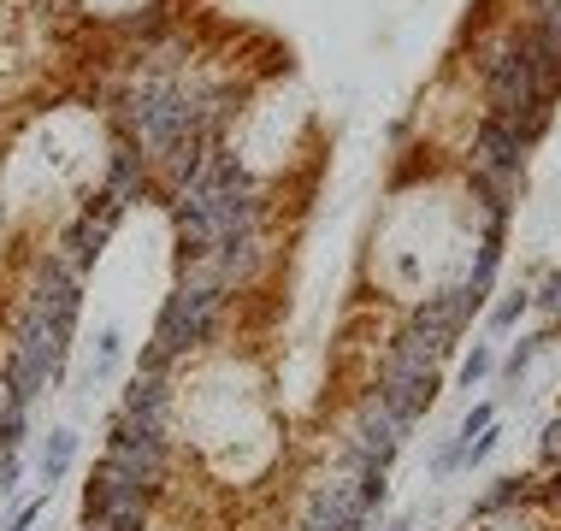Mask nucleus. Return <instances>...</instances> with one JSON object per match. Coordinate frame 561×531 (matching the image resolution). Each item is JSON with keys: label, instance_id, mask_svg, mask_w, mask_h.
<instances>
[{"label": "nucleus", "instance_id": "f257e3e1", "mask_svg": "<svg viewBox=\"0 0 561 531\" xmlns=\"http://www.w3.org/2000/svg\"><path fill=\"white\" fill-rule=\"evenodd\" d=\"M237 325V301L225 290H202V284H172V296L160 301L154 319V343L160 355H172L178 367H190L195 355H207L214 343H225V331Z\"/></svg>", "mask_w": 561, "mask_h": 531}, {"label": "nucleus", "instance_id": "f03ea898", "mask_svg": "<svg viewBox=\"0 0 561 531\" xmlns=\"http://www.w3.org/2000/svg\"><path fill=\"white\" fill-rule=\"evenodd\" d=\"M107 461H118L125 473L142 484L154 503L172 496V478H178V431H165V425H142L130 414H113L107 419Z\"/></svg>", "mask_w": 561, "mask_h": 531}, {"label": "nucleus", "instance_id": "7ed1b4c3", "mask_svg": "<svg viewBox=\"0 0 561 531\" xmlns=\"http://www.w3.org/2000/svg\"><path fill=\"white\" fill-rule=\"evenodd\" d=\"M484 308V296H473L467 284H449V290H437L426 301H414V313H408V331L414 337H426L437 355H449L455 337H461L467 325H473V313Z\"/></svg>", "mask_w": 561, "mask_h": 531}, {"label": "nucleus", "instance_id": "20e7f679", "mask_svg": "<svg viewBox=\"0 0 561 531\" xmlns=\"http://www.w3.org/2000/svg\"><path fill=\"white\" fill-rule=\"evenodd\" d=\"M526 154H533V148H526L520 136L503 130L496 118H484V113H479L473 136H467V154H461V165H467V172H491L496 184L526 189Z\"/></svg>", "mask_w": 561, "mask_h": 531}, {"label": "nucleus", "instance_id": "39448f33", "mask_svg": "<svg viewBox=\"0 0 561 531\" xmlns=\"http://www.w3.org/2000/svg\"><path fill=\"white\" fill-rule=\"evenodd\" d=\"M59 367H66V355H54V348H19V343H0V396L7 402H42L59 390Z\"/></svg>", "mask_w": 561, "mask_h": 531}, {"label": "nucleus", "instance_id": "423d86ee", "mask_svg": "<svg viewBox=\"0 0 561 531\" xmlns=\"http://www.w3.org/2000/svg\"><path fill=\"white\" fill-rule=\"evenodd\" d=\"M503 42H508V54L526 66V78H533L543 95H556V101H561V42L550 36V30L533 24V19L520 12V19L508 24V36H503Z\"/></svg>", "mask_w": 561, "mask_h": 531}, {"label": "nucleus", "instance_id": "0eeeda50", "mask_svg": "<svg viewBox=\"0 0 561 531\" xmlns=\"http://www.w3.org/2000/svg\"><path fill=\"white\" fill-rule=\"evenodd\" d=\"M402 425H397V414H390L385 402L373 396H360L355 402V414H348V443H343V454H360V461H390V454L402 449Z\"/></svg>", "mask_w": 561, "mask_h": 531}, {"label": "nucleus", "instance_id": "6e6552de", "mask_svg": "<svg viewBox=\"0 0 561 531\" xmlns=\"http://www.w3.org/2000/svg\"><path fill=\"white\" fill-rule=\"evenodd\" d=\"M118 414L178 431V378H165V372H130V384L118 390Z\"/></svg>", "mask_w": 561, "mask_h": 531}, {"label": "nucleus", "instance_id": "1a4fd4ad", "mask_svg": "<svg viewBox=\"0 0 561 531\" xmlns=\"http://www.w3.org/2000/svg\"><path fill=\"white\" fill-rule=\"evenodd\" d=\"M125 503H154V496H148L118 461H107V454H101L95 473H89V484H83V526H95L101 513H113V508H125ZM154 508H160V503H154Z\"/></svg>", "mask_w": 561, "mask_h": 531}, {"label": "nucleus", "instance_id": "9d476101", "mask_svg": "<svg viewBox=\"0 0 561 531\" xmlns=\"http://www.w3.org/2000/svg\"><path fill=\"white\" fill-rule=\"evenodd\" d=\"M78 466V425H54L48 437L36 443V484L54 496V484Z\"/></svg>", "mask_w": 561, "mask_h": 531}, {"label": "nucleus", "instance_id": "9b49d317", "mask_svg": "<svg viewBox=\"0 0 561 531\" xmlns=\"http://www.w3.org/2000/svg\"><path fill=\"white\" fill-rule=\"evenodd\" d=\"M533 484H538V473H503V478H491V490L473 503V520H491V513H526V508H533Z\"/></svg>", "mask_w": 561, "mask_h": 531}, {"label": "nucleus", "instance_id": "f8f14e48", "mask_svg": "<svg viewBox=\"0 0 561 531\" xmlns=\"http://www.w3.org/2000/svg\"><path fill=\"white\" fill-rule=\"evenodd\" d=\"M118 360H125V337H118L113 325L95 331V348H89V360H83V384H107L118 372Z\"/></svg>", "mask_w": 561, "mask_h": 531}, {"label": "nucleus", "instance_id": "ddd939ff", "mask_svg": "<svg viewBox=\"0 0 561 531\" xmlns=\"http://www.w3.org/2000/svg\"><path fill=\"white\" fill-rule=\"evenodd\" d=\"M24 443H30V407L24 402H0V449L24 454Z\"/></svg>", "mask_w": 561, "mask_h": 531}, {"label": "nucleus", "instance_id": "4468645a", "mask_svg": "<svg viewBox=\"0 0 561 531\" xmlns=\"http://www.w3.org/2000/svg\"><path fill=\"white\" fill-rule=\"evenodd\" d=\"M526 313H533V290H508V296L496 301L491 313H484V325H491L496 337H503V331H514V325H520Z\"/></svg>", "mask_w": 561, "mask_h": 531}, {"label": "nucleus", "instance_id": "2eb2a0df", "mask_svg": "<svg viewBox=\"0 0 561 531\" xmlns=\"http://www.w3.org/2000/svg\"><path fill=\"white\" fill-rule=\"evenodd\" d=\"M543 343H550V331H533V337H520V348H514L503 367H496V372H503V384H520V378L533 372V360L543 355Z\"/></svg>", "mask_w": 561, "mask_h": 531}, {"label": "nucleus", "instance_id": "dca6fc26", "mask_svg": "<svg viewBox=\"0 0 561 531\" xmlns=\"http://www.w3.org/2000/svg\"><path fill=\"white\" fill-rule=\"evenodd\" d=\"M533 513H550V520H561V466H538V484H533Z\"/></svg>", "mask_w": 561, "mask_h": 531}, {"label": "nucleus", "instance_id": "f3484780", "mask_svg": "<svg viewBox=\"0 0 561 531\" xmlns=\"http://www.w3.org/2000/svg\"><path fill=\"white\" fill-rule=\"evenodd\" d=\"M496 372V355H491V343H473V355L461 360V390H473V384H484V378Z\"/></svg>", "mask_w": 561, "mask_h": 531}, {"label": "nucleus", "instance_id": "a211bd4d", "mask_svg": "<svg viewBox=\"0 0 561 531\" xmlns=\"http://www.w3.org/2000/svg\"><path fill=\"white\" fill-rule=\"evenodd\" d=\"M491 425H496V402H473V407H467V419L455 425V437H461V443H473V437L491 431Z\"/></svg>", "mask_w": 561, "mask_h": 531}, {"label": "nucleus", "instance_id": "6ab92c4d", "mask_svg": "<svg viewBox=\"0 0 561 531\" xmlns=\"http://www.w3.org/2000/svg\"><path fill=\"white\" fill-rule=\"evenodd\" d=\"M42 513H48V490H36L30 503H19V508H12V513H7V531H36V520H42Z\"/></svg>", "mask_w": 561, "mask_h": 531}, {"label": "nucleus", "instance_id": "aec40b11", "mask_svg": "<svg viewBox=\"0 0 561 531\" xmlns=\"http://www.w3.org/2000/svg\"><path fill=\"white\" fill-rule=\"evenodd\" d=\"M461 437H444V443L432 449V478H449V473H461Z\"/></svg>", "mask_w": 561, "mask_h": 531}, {"label": "nucleus", "instance_id": "412c9836", "mask_svg": "<svg viewBox=\"0 0 561 531\" xmlns=\"http://www.w3.org/2000/svg\"><path fill=\"white\" fill-rule=\"evenodd\" d=\"M533 313H550V319H561V272H543V278H538Z\"/></svg>", "mask_w": 561, "mask_h": 531}, {"label": "nucleus", "instance_id": "4be33fe9", "mask_svg": "<svg viewBox=\"0 0 561 531\" xmlns=\"http://www.w3.org/2000/svg\"><path fill=\"white\" fill-rule=\"evenodd\" d=\"M538 461L543 466H561V407H556V419L538 431Z\"/></svg>", "mask_w": 561, "mask_h": 531}, {"label": "nucleus", "instance_id": "5701e85b", "mask_svg": "<svg viewBox=\"0 0 561 531\" xmlns=\"http://www.w3.org/2000/svg\"><path fill=\"white\" fill-rule=\"evenodd\" d=\"M526 19L543 24V30H550V36L561 42V0H533V7H526Z\"/></svg>", "mask_w": 561, "mask_h": 531}, {"label": "nucleus", "instance_id": "b1692460", "mask_svg": "<svg viewBox=\"0 0 561 531\" xmlns=\"http://www.w3.org/2000/svg\"><path fill=\"white\" fill-rule=\"evenodd\" d=\"M378 531H420V513H397V520H385Z\"/></svg>", "mask_w": 561, "mask_h": 531}]
</instances>
